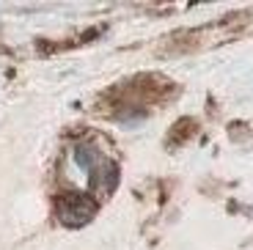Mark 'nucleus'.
<instances>
[{
  "instance_id": "obj_1",
  "label": "nucleus",
  "mask_w": 253,
  "mask_h": 250,
  "mask_svg": "<svg viewBox=\"0 0 253 250\" xmlns=\"http://www.w3.org/2000/svg\"><path fill=\"white\" fill-rule=\"evenodd\" d=\"M55 209H58V217L66 225H83L94 217L96 204L91 195H63Z\"/></svg>"
},
{
  "instance_id": "obj_2",
  "label": "nucleus",
  "mask_w": 253,
  "mask_h": 250,
  "mask_svg": "<svg viewBox=\"0 0 253 250\" xmlns=\"http://www.w3.org/2000/svg\"><path fill=\"white\" fill-rule=\"evenodd\" d=\"M96 160H99V154H96L91 146H77V149H75V163L80 165L83 170H91V173H94V163H96Z\"/></svg>"
}]
</instances>
